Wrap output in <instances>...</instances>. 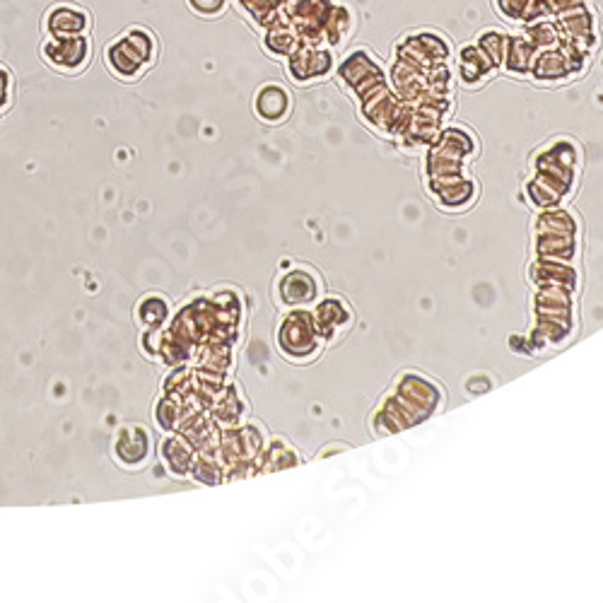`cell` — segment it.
Instances as JSON below:
<instances>
[{"label":"cell","instance_id":"6da1fadb","mask_svg":"<svg viewBox=\"0 0 603 603\" xmlns=\"http://www.w3.org/2000/svg\"><path fill=\"white\" fill-rule=\"evenodd\" d=\"M152 58H155V39L145 29H131L107 49L109 70L124 80L138 78L150 66Z\"/></svg>","mask_w":603,"mask_h":603},{"label":"cell","instance_id":"7a4b0ae2","mask_svg":"<svg viewBox=\"0 0 603 603\" xmlns=\"http://www.w3.org/2000/svg\"><path fill=\"white\" fill-rule=\"evenodd\" d=\"M44 58L51 66L66 73H78L90 61V39L80 37H49L44 44Z\"/></svg>","mask_w":603,"mask_h":603},{"label":"cell","instance_id":"3957f363","mask_svg":"<svg viewBox=\"0 0 603 603\" xmlns=\"http://www.w3.org/2000/svg\"><path fill=\"white\" fill-rule=\"evenodd\" d=\"M44 27L49 37H80L90 29V15L83 8L63 3L49 10Z\"/></svg>","mask_w":603,"mask_h":603},{"label":"cell","instance_id":"277c9868","mask_svg":"<svg viewBox=\"0 0 603 603\" xmlns=\"http://www.w3.org/2000/svg\"><path fill=\"white\" fill-rule=\"evenodd\" d=\"M148 452H150L148 432L140 430V427H128V430L121 432L119 442H116V454H119V459L124 461V464L128 466L143 464Z\"/></svg>","mask_w":603,"mask_h":603},{"label":"cell","instance_id":"5b68a950","mask_svg":"<svg viewBox=\"0 0 603 603\" xmlns=\"http://www.w3.org/2000/svg\"><path fill=\"white\" fill-rule=\"evenodd\" d=\"M288 92L280 85H266L256 97V111H259L261 119L266 121H278L288 114Z\"/></svg>","mask_w":603,"mask_h":603},{"label":"cell","instance_id":"8992f818","mask_svg":"<svg viewBox=\"0 0 603 603\" xmlns=\"http://www.w3.org/2000/svg\"><path fill=\"white\" fill-rule=\"evenodd\" d=\"M189 5L203 17H218L227 8V0H189Z\"/></svg>","mask_w":603,"mask_h":603},{"label":"cell","instance_id":"52a82bcc","mask_svg":"<svg viewBox=\"0 0 603 603\" xmlns=\"http://www.w3.org/2000/svg\"><path fill=\"white\" fill-rule=\"evenodd\" d=\"M526 3L529 0H497V5H500V10L507 17H521V13L526 10Z\"/></svg>","mask_w":603,"mask_h":603},{"label":"cell","instance_id":"ba28073f","mask_svg":"<svg viewBox=\"0 0 603 603\" xmlns=\"http://www.w3.org/2000/svg\"><path fill=\"white\" fill-rule=\"evenodd\" d=\"M10 102V75L8 70L0 66V111L8 107Z\"/></svg>","mask_w":603,"mask_h":603}]
</instances>
